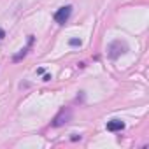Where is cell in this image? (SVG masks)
<instances>
[{"label":"cell","instance_id":"obj_4","mask_svg":"<svg viewBox=\"0 0 149 149\" xmlns=\"http://www.w3.org/2000/svg\"><path fill=\"white\" fill-rule=\"evenodd\" d=\"M123 128H125V123L121 119H111V121H107V130L109 132H121Z\"/></svg>","mask_w":149,"mask_h":149},{"label":"cell","instance_id":"obj_6","mask_svg":"<svg viewBox=\"0 0 149 149\" xmlns=\"http://www.w3.org/2000/svg\"><path fill=\"white\" fill-rule=\"evenodd\" d=\"M68 44H70V46H81L83 42H81V39H70Z\"/></svg>","mask_w":149,"mask_h":149},{"label":"cell","instance_id":"obj_3","mask_svg":"<svg viewBox=\"0 0 149 149\" xmlns=\"http://www.w3.org/2000/svg\"><path fill=\"white\" fill-rule=\"evenodd\" d=\"M70 116H72V112H70V109H63L56 118H54V121H53V126H61V125H65L68 119H70Z\"/></svg>","mask_w":149,"mask_h":149},{"label":"cell","instance_id":"obj_7","mask_svg":"<svg viewBox=\"0 0 149 149\" xmlns=\"http://www.w3.org/2000/svg\"><path fill=\"white\" fill-rule=\"evenodd\" d=\"M4 37H6V32H4V30H2V28H0V40H2V39H4Z\"/></svg>","mask_w":149,"mask_h":149},{"label":"cell","instance_id":"obj_5","mask_svg":"<svg viewBox=\"0 0 149 149\" xmlns=\"http://www.w3.org/2000/svg\"><path fill=\"white\" fill-rule=\"evenodd\" d=\"M32 42H33V35H30V37H28V46H26V47H23L18 54H14V56H13V61H19L21 58H25V56H26V53H28V47L32 46Z\"/></svg>","mask_w":149,"mask_h":149},{"label":"cell","instance_id":"obj_2","mask_svg":"<svg viewBox=\"0 0 149 149\" xmlns=\"http://www.w3.org/2000/svg\"><path fill=\"white\" fill-rule=\"evenodd\" d=\"M70 14H72V7L70 6H65V7H60L56 13H54V21L58 23V25H65L67 21H68V18H70Z\"/></svg>","mask_w":149,"mask_h":149},{"label":"cell","instance_id":"obj_1","mask_svg":"<svg viewBox=\"0 0 149 149\" xmlns=\"http://www.w3.org/2000/svg\"><path fill=\"white\" fill-rule=\"evenodd\" d=\"M128 51V46L123 42V40H112L111 44H109V47H107V54H109V58H112V60H116L118 56H121L123 53H126Z\"/></svg>","mask_w":149,"mask_h":149}]
</instances>
